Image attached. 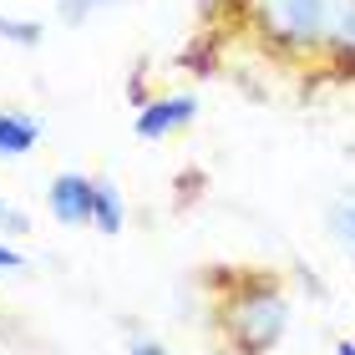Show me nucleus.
<instances>
[{
  "label": "nucleus",
  "mask_w": 355,
  "mask_h": 355,
  "mask_svg": "<svg viewBox=\"0 0 355 355\" xmlns=\"http://www.w3.org/2000/svg\"><path fill=\"white\" fill-rule=\"evenodd\" d=\"M289 330V295L274 279L244 284L239 300L223 304V335L239 355H264L279 345V335Z\"/></svg>",
  "instance_id": "f257e3e1"
},
{
  "label": "nucleus",
  "mask_w": 355,
  "mask_h": 355,
  "mask_svg": "<svg viewBox=\"0 0 355 355\" xmlns=\"http://www.w3.org/2000/svg\"><path fill=\"white\" fill-rule=\"evenodd\" d=\"M259 31L284 46V51H310V46H330L340 0H254Z\"/></svg>",
  "instance_id": "f03ea898"
},
{
  "label": "nucleus",
  "mask_w": 355,
  "mask_h": 355,
  "mask_svg": "<svg viewBox=\"0 0 355 355\" xmlns=\"http://www.w3.org/2000/svg\"><path fill=\"white\" fill-rule=\"evenodd\" d=\"M92 193H96V178L82 173H61L51 188H46V203H51V218L67 223V229H87L92 223Z\"/></svg>",
  "instance_id": "7ed1b4c3"
},
{
  "label": "nucleus",
  "mask_w": 355,
  "mask_h": 355,
  "mask_svg": "<svg viewBox=\"0 0 355 355\" xmlns=\"http://www.w3.org/2000/svg\"><path fill=\"white\" fill-rule=\"evenodd\" d=\"M193 117H198V96H153V102H142V112H137V137H148V142H157V137H168V132H178V127H188Z\"/></svg>",
  "instance_id": "20e7f679"
},
{
  "label": "nucleus",
  "mask_w": 355,
  "mask_h": 355,
  "mask_svg": "<svg viewBox=\"0 0 355 355\" xmlns=\"http://www.w3.org/2000/svg\"><path fill=\"white\" fill-rule=\"evenodd\" d=\"M41 142V122L21 112H0V157H26Z\"/></svg>",
  "instance_id": "39448f33"
},
{
  "label": "nucleus",
  "mask_w": 355,
  "mask_h": 355,
  "mask_svg": "<svg viewBox=\"0 0 355 355\" xmlns=\"http://www.w3.org/2000/svg\"><path fill=\"white\" fill-rule=\"evenodd\" d=\"M92 229H102V234L122 229V193L107 178H96V193H92Z\"/></svg>",
  "instance_id": "423d86ee"
},
{
  "label": "nucleus",
  "mask_w": 355,
  "mask_h": 355,
  "mask_svg": "<svg viewBox=\"0 0 355 355\" xmlns=\"http://www.w3.org/2000/svg\"><path fill=\"white\" fill-rule=\"evenodd\" d=\"M330 46H335L340 56H350V61H355V0H340V15H335Z\"/></svg>",
  "instance_id": "0eeeda50"
},
{
  "label": "nucleus",
  "mask_w": 355,
  "mask_h": 355,
  "mask_svg": "<svg viewBox=\"0 0 355 355\" xmlns=\"http://www.w3.org/2000/svg\"><path fill=\"white\" fill-rule=\"evenodd\" d=\"M0 36H6V41H15V46H26V51H31V46H41L46 26H41V21H10V15L0 10Z\"/></svg>",
  "instance_id": "6e6552de"
},
{
  "label": "nucleus",
  "mask_w": 355,
  "mask_h": 355,
  "mask_svg": "<svg viewBox=\"0 0 355 355\" xmlns=\"http://www.w3.org/2000/svg\"><path fill=\"white\" fill-rule=\"evenodd\" d=\"M330 223H335V234H340V244L355 249V203H350V198L330 208Z\"/></svg>",
  "instance_id": "1a4fd4ad"
},
{
  "label": "nucleus",
  "mask_w": 355,
  "mask_h": 355,
  "mask_svg": "<svg viewBox=\"0 0 355 355\" xmlns=\"http://www.w3.org/2000/svg\"><path fill=\"white\" fill-rule=\"evenodd\" d=\"M102 6H117V0H61L67 21H87V15H92V10H102Z\"/></svg>",
  "instance_id": "9d476101"
},
{
  "label": "nucleus",
  "mask_w": 355,
  "mask_h": 355,
  "mask_svg": "<svg viewBox=\"0 0 355 355\" xmlns=\"http://www.w3.org/2000/svg\"><path fill=\"white\" fill-rule=\"evenodd\" d=\"M127 355H173V350H163V345H153V340H142V335H132V340H127Z\"/></svg>",
  "instance_id": "9b49d317"
},
{
  "label": "nucleus",
  "mask_w": 355,
  "mask_h": 355,
  "mask_svg": "<svg viewBox=\"0 0 355 355\" xmlns=\"http://www.w3.org/2000/svg\"><path fill=\"white\" fill-rule=\"evenodd\" d=\"M0 269H26V259H21L15 249H6V244H0Z\"/></svg>",
  "instance_id": "f8f14e48"
},
{
  "label": "nucleus",
  "mask_w": 355,
  "mask_h": 355,
  "mask_svg": "<svg viewBox=\"0 0 355 355\" xmlns=\"http://www.w3.org/2000/svg\"><path fill=\"white\" fill-rule=\"evenodd\" d=\"M0 223H6V229H15V234H21V229H26V214H15V208H6V218H0Z\"/></svg>",
  "instance_id": "ddd939ff"
},
{
  "label": "nucleus",
  "mask_w": 355,
  "mask_h": 355,
  "mask_svg": "<svg viewBox=\"0 0 355 355\" xmlns=\"http://www.w3.org/2000/svg\"><path fill=\"white\" fill-rule=\"evenodd\" d=\"M335 350H340V355H355V345H350V340H340V345H335Z\"/></svg>",
  "instance_id": "4468645a"
},
{
  "label": "nucleus",
  "mask_w": 355,
  "mask_h": 355,
  "mask_svg": "<svg viewBox=\"0 0 355 355\" xmlns=\"http://www.w3.org/2000/svg\"><path fill=\"white\" fill-rule=\"evenodd\" d=\"M0 218H6V203H0Z\"/></svg>",
  "instance_id": "2eb2a0df"
},
{
  "label": "nucleus",
  "mask_w": 355,
  "mask_h": 355,
  "mask_svg": "<svg viewBox=\"0 0 355 355\" xmlns=\"http://www.w3.org/2000/svg\"><path fill=\"white\" fill-rule=\"evenodd\" d=\"M350 203H355V188H350Z\"/></svg>",
  "instance_id": "dca6fc26"
}]
</instances>
